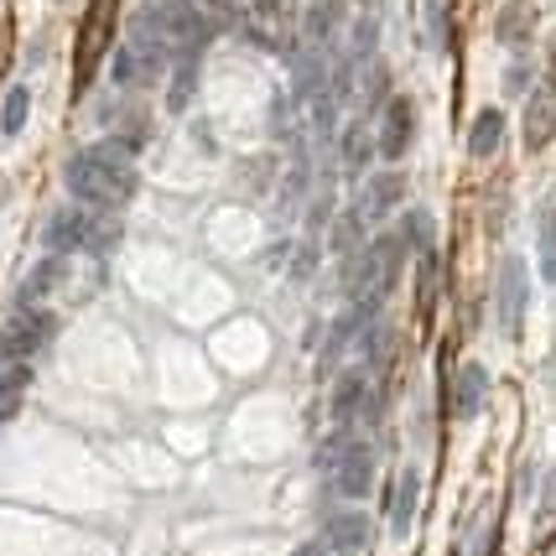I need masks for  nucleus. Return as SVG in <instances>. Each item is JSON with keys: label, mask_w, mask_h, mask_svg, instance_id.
Here are the masks:
<instances>
[{"label": "nucleus", "mask_w": 556, "mask_h": 556, "mask_svg": "<svg viewBox=\"0 0 556 556\" xmlns=\"http://www.w3.org/2000/svg\"><path fill=\"white\" fill-rule=\"evenodd\" d=\"M369 541H375V531H369V515H359V509H339V515L323 520V552L364 556L369 552Z\"/></svg>", "instance_id": "9"}, {"label": "nucleus", "mask_w": 556, "mask_h": 556, "mask_svg": "<svg viewBox=\"0 0 556 556\" xmlns=\"http://www.w3.org/2000/svg\"><path fill=\"white\" fill-rule=\"evenodd\" d=\"M52 339H58V317L42 313V307H22V313L0 328V364L11 369V364L37 359Z\"/></svg>", "instance_id": "4"}, {"label": "nucleus", "mask_w": 556, "mask_h": 556, "mask_svg": "<svg viewBox=\"0 0 556 556\" xmlns=\"http://www.w3.org/2000/svg\"><path fill=\"white\" fill-rule=\"evenodd\" d=\"M121 240V229L110 224L104 214L94 208H58L48 218V229H42V244H48V255H78V250H110V244Z\"/></svg>", "instance_id": "3"}, {"label": "nucleus", "mask_w": 556, "mask_h": 556, "mask_svg": "<svg viewBox=\"0 0 556 556\" xmlns=\"http://www.w3.org/2000/svg\"><path fill=\"white\" fill-rule=\"evenodd\" d=\"M505 146V110H479L473 115V125H468V156H479V162H489L494 151Z\"/></svg>", "instance_id": "19"}, {"label": "nucleus", "mask_w": 556, "mask_h": 556, "mask_svg": "<svg viewBox=\"0 0 556 556\" xmlns=\"http://www.w3.org/2000/svg\"><path fill=\"white\" fill-rule=\"evenodd\" d=\"M526 302H531V266L520 255H505L500 270H494V323H500L505 339H520Z\"/></svg>", "instance_id": "5"}, {"label": "nucleus", "mask_w": 556, "mask_h": 556, "mask_svg": "<svg viewBox=\"0 0 556 556\" xmlns=\"http://www.w3.org/2000/svg\"><path fill=\"white\" fill-rule=\"evenodd\" d=\"M369 489H375V453H369V442H359V447L333 468V494H343V500H364Z\"/></svg>", "instance_id": "14"}, {"label": "nucleus", "mask_w": 556, "mask_h": 556, "mask_svg": "<svg viewBox=\"0 0 556 556\" xmlns=\"http://www.w3.org/2000/svg\"><path fill=\"white\" fill-rule=\"evenodd\" d=\"M401 266H406V244L395 235H369L364 250H354L343 261V296L354 307H380L390 287L401 281Z\"/></svg>", "instance_id": "2"}, {"label": "nucleus", "mask_w": 556, "mask_h": 556, "mask_svg": "<svg viewBox=\"0 0 556 556\" xmlns=\"http://www.w3.org/2000/svg\"><path fill=\"white\" fill-rule=\"evenodd\" d=\"M244 37L255 48L287 52V0H250L244 11Z\"/></svg>", "instance_id": "10"}, {"label": "nucleus", "mask_w": 556, "mask_h": 556, "mask_svg": "<svg viewBox=\"0 0 556 556\" xmlns=\"http://www.w3.org/2000/svg\"><path fill=\"white\" fill-rule=\"evenodd\" d=\"M26 364H11V369H0V427L11 421V416L22 412V395H26Z\"/></svg>", "instance_id": "25"}, {"label": "nucleus", "mask_w": 556, "mask_h": 556, "mask_svg": "<svg viewBox=\"0 0 556 556\" xmlns=\"http://www.w3.org/2000/svg\"><path fill=\"white\" fill-rule=\"evenodd\" d=\"M364 240H369V229H364L359 218H354V208H349V214L339 218V224H333V250H339L343 261H349V255H354V250H364Z\"/></svg>", "instance_id": "27"}, {"label": "nucleus", "mask_w": 556, "mask_h": 556, "mask_svg": "<svg viewBox=\"0 0 556 556\" xmlns=\"http://www.w3.org/2000/svg\"><path fill=\"white\" fill-rule=\"evenodd\" d=\"M296 556H323V546H302V552H296Z\"/></svg>", "instance_id": "34"}, {"label": "nucleus", "mask_w": 556, "mask_h": 556, "mask_svg": "<svg viewBox=\"0 0 556 556\" xmlns=\"http://www.w3.org/2000/svg\"><path fill=\"white\" fill-rule=\"evenodd\" d=\"M359 354H364V369H386L395 359V328H386V323L359 328Z\"/></svg>", "instance_id": "23"}, {"label": "nucleus", "mask_w": 556, "mask_h": 556, "mask_svg": "<svg viewBox=\"0 0 556 556\" xmlns=\"http://www.w3.org/2000/svg\"><path fill=\"white\" fill-rule=\"evenodd\" d=\"M401 203H406V177L401 172H375L359 188V198H354V218L369 229V224H386Z\"/></svg>", "instance_id": "7"}, {"label": "nucleus", "mask_w": 556, "mask_h": 556, "mask_svg": "<svg viewBox=\"0 0 556 556\" xmlns=\"http://www.w3.org/2000/svg\"><path fill=\"white\" fill-rule=\"evenodd\" d=\"M535 266H541V276H546V281H556V208H552V218L541 224V250H535Z\"/></svg>", "instance_id": "31"}, {"label": "nucleus", "mask_w": 556, "mask_h": 556, "mask_svg": "<svg viewBox=\"0 0 556 556\" xmlns=\"http://www.w3.org/2000/svg\"><path fill=\"white\" fill-rule=\"evenodd\" d=\"M224 5H240V0H224Z\"/></svg>", "instance_id": "35"}, {"label": "nucleus", "mask_w": 556, "mask_h": 556, "mask_svg": "<svg viewBox=\"0 0 556 556\" xmlns=\"http://www.w3.org/2000/svg\"><path fill=\"white\" fill-rule=\"evenodd\" d=\"M343 22H349V0H307V11H302V42L317 52L333 48Z\"/></svg>", "instance_id": "11"}, {"label": "nucleus", "mask_w": 556, "mask_h": 556, "mask_svg": "<svg viewBox=\"0 0 556 556\" xmlns=\"http://www.w3.org/2000/svg\"><path fill=\"white\" fill-rule=\"evenodd\" d=\"M104 48H110V0H94L89 5V22H84V37H78V78L94 73Z\"/></svg>", "instance_id": "15"}, {"label": "nucleus", "mask_w": 556, "mask_h": 556, "mask_svg": "<svg viewBox=\"0 0 556 556\" xmlns=\"http://www.w3.org/2000/svg\"><path fill=\"white\" fill-rule=\"evenodd\" d=\"M339 156H343V167H349V177H364V172H369V156H375V136H369V125L354 121L349 130H343Z\"/></svg>", "instance_id": "21"}, {"label": "nucleus", "mask_w": 556, "mask_h": 556, "mask_svg": "<svg viewBox=\"0 0 556 556\" xmlns=\"http://www.w3.org/2000/svg\"><path fill=\"white\" fill-rule=\"evenodd\" d=\"M535 0H505L500 5V16H494V42H505V48H520V42H531L535 37Z\"/></svg>", "instance_id": "16"}, {"label": "nucleus", "mask_w": 556, "mask_h": 556, "mask_svg": "<svg viewBox=\"0 0 556 556\" xmlns=\"http://www.w3.org/2000/svg\"><path fill=\"white\" fill-rule=\"evenodd\" d=\"M193 89H198V58H182L177 73H172V89H167V110L172 115H182L188 104H193Z\"/></svg>", "instance_id": "26"}, {"label": "nucleus", "mask_w": 556, "mask_h": 556, "mask_svg": "<svg viewBox=\"0 0 556 556\" xmlns=\"http://www.w3.org/2000/svg\"><path fill=\"white\" fill-rule=\"evenodd\" d=\"M432 302H437V250L416 255V307H421V317L432 313Z\"/></svg>", "instance_id": "28"}, {"label": "nucleus", "mask_w": 556, "mask_h": 556, "mask_svg": "<svg viewBox=\"0 0 556 556\" xmlns=\"http://www.w3.org/2000/svg\"><path fill=\"white\" fill-rule=\"evenodd\" d=\"M26 115H31V94H26V89H11L5 104H0V130H5V136H22Z\"/></svg>", "instance_id": "30"}, {"label": "nucleus", "mask_w": 556, "mask_h": 556, "mask_svg": "<svg viewBox=\"0 0 556 556\" xmlns=\"http://www.w3.org/2000/svg\"><path fill=\"white\" fill-rule=\"evenodd\" d=\"M416 141V104L406 94H390L386 110H380V125H375V151L386 162H401Z\"/></svg>", "instance_id": "6"}, {"label": "nucleus", "mask_w": 556, "mask_h": 556, "mask_svg": "<svg viewBox=\"0 0 556 556\" xmlns=\"http://www.w3.org/2000/svg\"><path fill=\"white\" fill-rule=\"evenodd\" d=\"M484 401H489V369L484 364H463L453 390H447V416L453 421H473L484 412Z\"/></svg>", "instance_id": "12"}, {"label": "nucleus", "mask_w": 556, "mask_h": 556, "mask_svg": "<svg viewBox=\"0 0 556 556\" xmlns=\"http://www.w3.org/2000/svg\"><path fill=\"white\" fill-rule=\"evenodd\" d=\"M63 276H68V255H48V261H42V266L22 281V291H16V307H42V296H52V291L63 287Z\"/></svg>", "instance_id": "18"}, {"label": "nucleus", "mask_w": 556, "mask_h": 556, "mask_svg": "<svg viewBox=\"0 0 556 556\" xmlns=\"http://www.w3.org/2000/svg\"><path fill=\"white\" fill-rule=\"evenodd\" d=\"M556 141V89H535L526 99V146L541 151V146Z\"/></svg>", "instance_id": "17"}, {"label": "nucleus", "mask_w": 556, "mask_h": 556, "mask_svg": "<svg viewBox=\"0 0 556 556\" xmlns=\"http://www.w3.org/2000/svg\"><path fill=\"white\" fill-rule=\"evenodd\" d=\"M369 369H343L339 386H333V395H328V412H333V421L339 427H364L369 416H375V406H369Z\"/></svg>", "instance_id": "8"}, {"label": "nucleus", "mask_w": 556, "mask_h": 556, "mask_svg": "<svg viewBox=\"0 0 556 556\" xmlns=\"http://www.w3.org/2000/svg\"><path fill=\"white\" fill-rule=\"evenodd\" d=\"M354 447H359V432H354V427H333V432L317 442V468H323V473H333Z\"/></svg>", "instance_id": "24"}, {"label": "nucleus", "mask_w": 556, "mask_h": 556, "mask_svg": "<svg viewBox=\"0 0 556 556\" xmlns=\"http://www.w3.org/2000/svg\"><path fill=\"white\" fill-rule=\"evenodd\" d=\"M541 526L546 531L556 526V463L546 468V479H541Z\"/></svg>", "instance_id": "33"}, {"label": "nucleus", "mask_w": 556, "mask_h": 556, "mask_svg": "<svg viewBox=\"0 0 556 556\" xmlns=\"http://www.w3.org/2000/svg\"><path fill=\"white\" fill-rule=\"evenodd\" d=\"M427 31H432V48H447V5L442 0H427Z\"/></svg>", "instance_id": "32"}, {"label": "nucleus", "mask_w": 556, "mask_h": 556, "mask_svg": "<svg viewBox=\"0 0 556 556\" xmlns=\"http://www.w3.org/2000/svg\"><path fill=\"white\" fill-rule=\"evenodd\" d=\"M63 182L78 208H94V214H115L136 198V156L125 151L121 141H99L73 151L68 167H63Z\"/></svg>", "instance_id": "1"}, {"label": "nucleus", "mask_w": 556, "mask_h": 556, "mask_svg": "<svg viewBox=\"0 0 556 556\" xmlns=\"http://www.w3.org/2000/svg\"><path fill=\"white\" fill-rule=\"evenodd\" d=\"M416 509H421V468H401V479L390 489V535H395V541L412 535Z\"/></svg>", "instance_id": "13"}, {"label": "nucleus", "mask_w": 556, "mask_h": 556, "mask_svg": "<svg viewBox=\"0 0 556 556\" xmlns=\"http://www.w3.org/2000/svg\"><path fill=\"white\" fill-rule=\"evenodd\" d=\"M375 313L380 307H349L343 317H333V328H328V349H323V359H339L343 349H349V339L359 333V328H369L375 323Z\"/></svg>", "instance_id": "22"}, {"label": "nucleus", "mask_w": 556, "mask_h": 556, "mask_svg": "<svg viewBox=\"0 0 556 556\" xmlns=\"http://www.w3.org/2000/svg\"><path fill=\"white\" fill-rule=\"evenodd\" d=\"M395 240L406 244V255H432L437 250V218L427 208H406L401 214V229H395Z\"/></svg>", "instance_id": "20"}, {"label": "nucleus", "mask_w": 556, "mask_h": 556, "mask_svg": "<svg viewBox=\"0 0 556 556\" xmlns=\"http://www.w3.org/2000/svg\"><path fill=\"white\" fill-rule=\"evenodd\" d=\"M110 78H115L121 89H136V84H146V78H151V68H146L130 48H121V52H115V63H110Z\"/></svg>", "instance_id": "29"}]
</instances>
